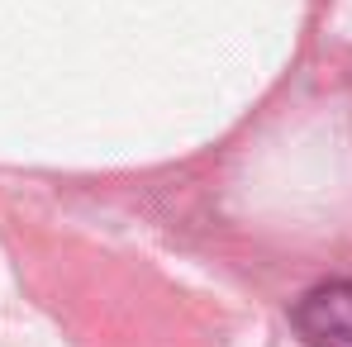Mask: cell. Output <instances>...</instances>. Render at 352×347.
<instances>
[{
  "mask_svg": "<svg viewBox=\"0 0 352 347\" xmlns=\"http://www.w3.org/2000/svg\"><path fill=\"white\" fill-rule=\"evenodd\" d=\"M305 347H352V276L309 286L291 309Z\"/></svg>",
  "mask_w": 352,
  "mask_h": 347,
  "instance_id": "cell-1",
  "label": "cell"
}]
</instances>
